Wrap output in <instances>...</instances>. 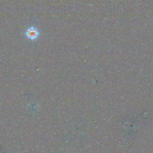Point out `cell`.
Segmentation results:
<instances>
[{
	"label": "cell",
	"mask_w": 153,
	"mask_h": 153,
	"mask_svg": "<svg viewBox=\"0 0 153 153\" xmlns=\"http://www.w3.org/2000/svg\"><path fill=\"white\" fill-rule=\"evenodd\" d=\"M25 35L29 39L35 41L39 37V32L36 27L32 26L29 27L26 30V31L25 32Z\"/></svg>",
	"instance_id": "6da1fadb"
}]
</instances>
